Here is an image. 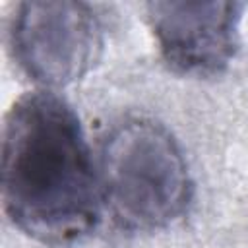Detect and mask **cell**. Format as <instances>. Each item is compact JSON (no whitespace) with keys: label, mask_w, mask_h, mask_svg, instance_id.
Segmentation results:
<instances>
[{"label":"cell","mask_w":248,"mask_h":248,"mask_svg":"<svg viewBox=\"0 0 248 248\" xmlns=\"http://www.w3.org/2000/svg\"><path fill=\"white\" fill-rule=\"evenodd\" d=\"M99 184L114 221L130 231L163 229L192 200L182 149L165 126L145 118L126 120L107 136Z\"/></svg>","instance_id":"2"},{"label":"cell","mask_w":248,"mask_h":248,"mask_svg":"<svg viewBox=\"0 0 248 248\" xmlns=\"http://www.w3.org/2000/svg\"><path fill=\"white\" fill-rule=\"evenodd\" d=\"M240 2H149L147 17L165 62L178 74L213 76L238 48Z\"/></svg>","instance_id":"4"},{"label":"cell","mask_w":248,"mask_h":248,"mask_svg":"<svg viewBox=\"0 0 248 248\" xmlns=\"http://www.w3.org/2000/svg\"><path fill=\"white\" fill-rule=\"evenodd\" d=\"M101 45V21L85 2H23L14 14V56L41 85L62 87L83 78Z\"/></svg>","instance_id":"3"},{"label":"cell","mask_w":248,"mask_h":248,"mask_svg":"<svg viewBox=\"0 0 248 248\" xmlns=\"http://www.w3.org/2000/svg\"><path fill=\"white\" fill-rule=\"evenodd\" d=\"M99 172L74 108L52 91L21 95L2 141V202L10 221L43 244H70L93 231Z\"/></svg>","instance_id":"1"}]
</instances>
